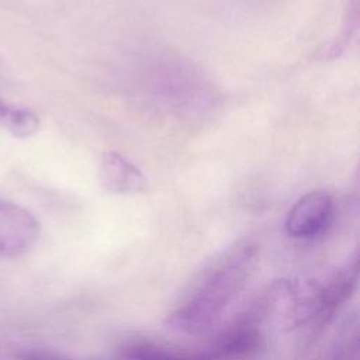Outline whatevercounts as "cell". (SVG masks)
Wrapping results in <instances>:
<instances>
[{
	"label": "cell",
	"mask_w": 360,
	"mask_h": 360,
	"mask_svg": "<svg viewBox=\"0 0 360 360\" xmlns=\"http://www.w3.org/2000/svg\"><path fill=\"white\" fill-rule=\"evenodd\" d=\"M259 246L242 239L219 253L190 285L166 318V325L186 335L210 329L250 277Z\"/></svg>",
	"instance_id": "1"
},
{
	"label": "cell",
	"mask_w": 360,
	"mask_h": 360,
	"mask_svg": "<svg viewBox=\"0 0 360 360\" xmlns=\"http://www.w3.org/2000/svg\"><path fill=\"white\" fill-rule=\"evenodd\" d=\"M330 360H359V342L356 323H347L336 338Z\"/></svg>",
	"instance_id": "8"
},
{
	"label": "cell",
	"mask_w": 360,
	"mask_h": 360,
	"mask_svg": "<svg viewBox=\"0 0 360 360\" xmlns=\"http://www.w3.org/2000/svg\"><path fill=\"white\" fill-rule=\"evenodd\" d=\"M266 346L262 325L249 315H243L233 325L219 333L205 353L211 360H249Z\"/></svg>",
	"instance_id": "4"
},
{
	"label": "cell",
	"mask_w": 360,
	"mask_h": 360,
	"mask_svg": "<svg viewBox=\"0 0 360 360\" xmlns=\"http://www.w3.org/2000/svg\"><path fill=\"white\" fill-rule=\"evenodd\" d=\"M0 125L17 138H27L38 131L39 118L34 111L0 98Z\"/></svg>",
	"instance_id": "7"
},
{
	"label": "cell",
	"mask_w": 360,
	"mask_h": 360,
	"mask_svg": "<svg viewBox=\"0 0 360 360\" xmlns=\"http://www.w3.org/2000/svg\"><path fill=\"white\" fill-rule=\"evenodd\" d=\"M357 27V0H350V6L347 7V17H346V25L343 27L339 38H336L326 51H323L325 58L326 56H336L350 41L352 32Z\"/></svg>",
	"instance_id": "9"
},
{
	"label": "cell",
	"mask_w": 360,
	"mask_h": 360,
	"mask_svg": "<svg viewBox=\"0 0 360 360\" xmlns=\"http://www.w3.org/2000/svg\"><path fill=\"white\" fill-rule=\"evenodd\" d=\"M125 360H211L204 352H180L150 340H131L121 349Z\"/></svg>",
	"instance_id": "6"
},
{
	"label": "cell",
	"mask_w": 360,
	"mask_h": 360,
	"mask_svg": "<svg viewBox=\"0 0 360 360\" xmlns=\"http://www.w3.org/2000/svg\"><path fill=\"white\" fill-rule=\"evenodd\" d=\"M98 179L105 190L117 194L141 193L148 186L143 173L115 150L103 153L98 166Z\"/></svg>",
	"instance_id": "5"
},
{
	"label": "cell",
	"mask_w": 360,
	"mask_h": 360,
	"mask_svg": "<svg viewBox=\"0 0 360 360\" xmlns=\"http://www.w3.org/2000/svg\"><path fill=\"white\" fill-rule=\"evenodd\" d=\"M335 201L323 190H314L304 194L288 211L285 232L294 239H314L321 236L333 222Z\"/></svg>",
	"instance_id": "2"
},
{
	"label": "cell",
	"mask_w": 360,
	"mask_h": 360,
	"mask_svg": "<svg viewBox=\"0 0 360 360\" xmlns=\"http://www.w3.org/2000/svg\"><path fill=\"white\" fill-rule=\"evenodd\" d=\"M20 360H76L69 356L56 353V352H48V350H28L21 353Z\"/></svg>",
	"instance_id": "10"
},
{
	"label": "cell",
	"mask_w": 360,
	"mask_h": 360,
	"mask_svg": "<svg viewBox=\"0 0 360 360\" xmlns=\"http://www.w3.org/2000/svg\"><path fill=\"white\" fill-rule=\"evenodd\" d=\"M41 226L25 207L0 198V257H17L28 252L38 240Z\"/></svg>",
	"instance_id": "3"
}]
</instances>
